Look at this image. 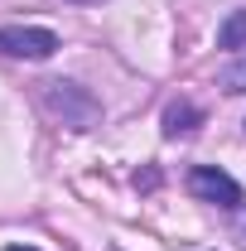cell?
Wrapping results in <instances>:
<instances>
[{
    "mask_svg": "<svg viewBox=\"0 0 246 251\" xmlns=\"http://www.w3.org/2000/svg\"><path fill=\"white\" fill-rule=\"evenodd\" d=\"M222 87L227 92H246V58H237L232 68H222Z\"/></svg>",
    "mask_w": 246,
    "mask_h": 251,
    "instance_id": "6",
    "label": "cell"
},
{
    "mask_svg": "<svg viewBox=\"0 0 246 251\" xmlns=\"http://www.w3.org/2000/svg\"><path fill=\"white\" fill-rule=\"evenodd\" d=\"M217 49H246V10H232L227 20H222V29H217Z\"/></svg>",
    "mask_w": 246,
    "mask_h": 251,
    "instance_id": "5",
    "label": "cell"
},
{
    "mask_svg": "<svg viewBox=\"0 0 246 251\" xmlns=\"http://www.w3.org/2000/svg\"><path fill=\"white\" fill-rule=\"evenodd\" d=\"M188 193H193L198 203H217V208H242V184H237L232 174L213 169V164H198V169H188Z\"/></svg>",
    "mask_w": 246,
    "mask_h": 251,
    "instance_id": "3",
    "label": "cell"
},
{
    "mask_svg": "<svg viewBox=\"0 0 246 251\" xmlns=\"http://www.w3.org/2000/svg\"><path fill=\"white\" fill-rule=\"evenodd\" d=\"M0 53H5V58L44 63V58L58 53V34H53V29H39V25H10V29H0Z\"/></svg>",
    "mask_w": 246,
    "mask_h": 251,
    "instance_id": "2",
    "label": "cell"
},
{
    "mask_svg": "<svg viewBox=\"0 0 246 251\" xmlns=\"http://www.w3.org/2000/svg\"><path fill=\"white\" fill-rule=\"evenodd\" d=\"M68 5H97V0H68Z\"/></svg>",
    "mask_w": 246,
    "mask_h": 251,
    "instance_id": "8",
    "label": "cell"
},
{
    "mask_svg": "<svg viewBox=\"0 0 246 251\" xmlns=\"http://www.w3.org/2000/svg\"><path fill=\"white\" fill-rule=\"evenodd\" d=\"M164 135H169V140H174V135H188V130H198V126H203V111H198V106H193V101H184V97H179V101H169V106H164Z\"/></svg>",
    "mask_w": 246,
    "mask_h": 251,
    "instance_id": "4",
    "label": "cell"
},
{
    "mask_svg": "<svg viewBox=\"0 0 246 251\" xmlns=\"http://www.w3.org/2000/svg\"><path fill=\"white\" fill-rule=\"evenodd\" d=\"M44 111L53 121H63L68 130H92V126H101V101L82 82H68V77L44 82Z\"/></svg>",
    "mask_w": 246,
    "mask_h": 251,
    "instance_id": "1",
    "label": "cell"
},
{
    "mask_svg": "<svg viewBox=\"0 0 246 251\" xmlns=\"http://www.w3.org/2000/svg\"><path fill=\"white\" fill-rule=\"evenodd\" d=\"M10 251H39V247H10Z\"/></svg>",
    "mask_w": 246,
    "mask_h": 251,
    "instance_id": "9",
    "label": "cell"
},
{
    "mask_svg": "<svg viewBox=\"0 0 246 251\" xmlns=\"http://www.w3.org/2000/svg\"><path fill=\"white\" fill-rule=\"evenodd\" d=\"M159 184V169H145V174H135V188H154Z\"/></svg>",
    "mask_w": 246,
    "mask_h": 251,
    "instance_id": "7",
    "label": "cell"
}]
</instances>
